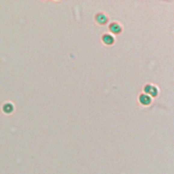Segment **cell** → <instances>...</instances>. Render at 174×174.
<instances>
[{
  "label": "cell",
  "instance_id": "cell-3",
  "mask_svg": "<svg viewBox=\"0 0 174 174\" xmlns=\"http://www.w3.org/2000/svg\"><path fill=\"white\" fill-rule=\"evenodd\" d=\"M110 28L111 32L114 33H118L121 30V25L116 23H111V24L110 25Z\"/></svg>",
  "mask_w": 174,
  "mask_h": 174
},
{
  "label": "cell",
  "instance_id": "cell-2",
  "mask_svg": "<svg viewBox=\"0 0 174 174\" xmlns=\"http://www.w3.org/2000/svg\"><path fill=\"white\" fill-rule=\"evenodd\" d=\"M102 40L105 44H113L114 41L113 36L111 35L110 34H105L103 36Z\"/></svg>",
  "mask_w": 174,
  "mask_h": 174
},
{
  "label": "cell",
  "instance_id": "cell-4",
  "mask_svg": "<svg viewBox=\"0 0 174 174\" xmlns=\"http://www.w3.org/2000/svg\"><path fill=\"white\" fill-rule=\"evenodd\" d=\"M140 102L144 105H148L151 102V98L147 95H142L139 98Z\"/></svg>",
  "mask_w": 174,
  "mask_h": 174
},
{
  "label": "cell",
  "instance_id": "cell-5",
  "mask_svg": "<svg viewBox=\"0 0 174 174\" xmlns=\"http://www.w3.org/2000/svg\"><path fill=\"white\" fill-rule=\"evenodd\" d=\"M96 20L100 24H104L107 21V17L103 13H99L97 17H96Z\"/></svg>",
  "mask_w": 174,
  "mask_h": 174
},
{
  "label": "cell",
  "instance_id": "cell-1",
  "mask_svg": "<svg viewBox=\"0 0 174 174\" xmlns=\"http://www.w3.org/2000/svg\"><path fill=\"white\" fill-rule=\"evenodd\" d=\"M144 90L146 93H148V94L153 96H155L158 93L157 88L155 87H153L152 85H148L147 87H145Z\"/></svg>",
  "mask_w": 174,
  "mask_h": 174
}]
</instances>
